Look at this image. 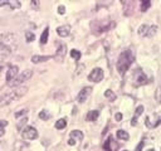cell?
I'll return each mask as SVG.
<instances>
[{
  "label": "cell",
  "instance_id": "24",
  "mask_svg": "<svg viewBox=\"0 0 161 151\" xmlns=\"http://www.w3.org/2000/svg\"><path fill=\"white\" fill-rule=\"evenodd\" d=\"M5 126H8V121L0 120V137L4 136V133H5Z\"/></svg>",
  "mask_w": 161,
  "mask_h": 151
},
{
  "label": "cell",
  "instance_id": "5",
  "mask_svg": "<svg viewBox=\"0 0 161 151\" xmlns=\"http://www.w3.org/2000/svg\"><path fill=\"white\" fill-rule=\"evenodd\" d=\"M22 136L24 140H35L38 137V131L33 126H27L22 131Z\"/></svg>",
  "mask_w": 161,
  "mask_h": 151
},
{
  "label": "cell",
  "instance_id": "35",
  "mask_svg": "<svg viewBox=\"0 0 161 151\" xmlns=\"http://www.w3.org/2000/svg\"><path fill=\"white\" fill-rule=\"evenodd\" d=\"M147 151H155V149H149Z\"/></svg>",
  "mask_w": 161,
  "mask_h": 151
},
{
  "label": "cell",
  "instance_id": "7",
  "mask_svg": "<svg viewBox=\"0 0 161 151\" xmlns=\"http://www.w3.org/2000/svg\"><path fill=\"white\" fill-rule=\"evenodd\" d=\"M102 78H103V71L101 68H95L88 74V79L91 82H101Z\"/></svg>",
  "mask_w": 161,
  "mask_h": 151
},
{
  "label": "cell",
  "instance_id": "29",
  "mask_svg": "<svg viewBox=\"0 0 161 151\" xmlns=\"http://www.w3.org/2000/svg\"><path fill=\"white\" fill-rule=\"evenodd\" d=\"M27 121H28V119H27V117H24V119L18 123V126H16V127H18V130H20V129H22V126H23L25 122H27Z\"/></svg>",
  "mask_w": 161,
  "mask_h": 151
},
{
  "label": "cell",
  "instance_id": "16",
  "mask_svg": "<svg viewBox=\"0 0 161 151\" xmlns=\"http://www.w3.org/2000/svg\"><path fill=\"white\" fill-rule=\"evenodd\" d=\"M98 116H99V111H97V110H92V111L88 112V115H87L86 119H87V121L95 122V121H97Z\"/></svg>",
  "mask_w": 161,
  "mask_h": 151
},
{
  "label": "cell",
  "instance_id": "8",
  "mask_svg": "<svg viewBox=\"0 0 161 151\" xmlns=\"http://www.w3.org/2000/svg\"><path fill=\"white\" fill-rule=\"evenodd\" d=\"M117 149H118V144L113 140V136H108V139L103 144V150L105 151H117Z\"/></svg>",
  "mask_w": 161,
  "mask_h": 151
},
{
  "label": "cell",
  "instance_id": "37",
  "mask_svg": "<svg viewBox=\"0 0 161 151\" xmlns=\"http://www.w3.org/2000/svg\"><path fill=\"white\" fill-rule=\"evenodd\" d=\"M0 71H2V67H0Z\"/></svg>",
  "mask_w": 161,
  "mask_h": 151
},
{
  "label": "cell",
  "instance_id": "30",
  "mask_svg": "<svg viewBox=\"0 0 161 151\" xmlns=\"http://www.w3.org/2000/svg\"><path fill=\"white\" fill-rule=\"evenodd\" d=\"M27 112H28V110H22V111H19V112H16V113H15V117L18 119V117H20L22 115H25Z\"/></svg>",
  "mask_w": 161,
  "mask_h": 151
},
{
  "label": "cell",
  "instance_id": "14",
  "mask_svg": "<svg viewBox=\"0 0 161 151\" xmlns=\"http://www.w3.org/2000/svg\"><path fill=\"white\" fill-rule=\"evenodd\" d=\"M142 112H143V106H139L136 108V111H135V116H133V119L131 121V125L132 126H136L137 125V119L142 115Z\"/></svg>",
  "mask_w": 161,
  "mask_h": 151
},
{
  "label": "cell",
  "instance_id": "1",
  "mask_svg": "<svg viewBox=\"0 0 161 151\" xmlns=\"http://www.w3.org/2000/svg\"><path fill=\"white\" fill-rule=\"evenodd\" d=\"M133 59H135L133 53L130 49L123 50V52L120 54V57H118V59H117V71H118V73H120L121 76H123L127 72V69L131 67V64L133 63Z\"/></svg>",
  "mask_w": 161,
  "mask_h": 151
},
{
  "label": "cell",
  "instance_id": "2",
  "mask_svg": "<svg viewBox=\"0 0 161 151\" xmlns=\"http://www.w3.org/2000/svg\"><path fill=\"white\" fill-rule=\"evenodd\" d=\"M27 91H28L27 87H20V88H16V89L9 92V93H5L3 97H0V107L6 106L10 102H13V101L20 98L22 96H24L25 93H27Z\"/></svg>",
  "mask_w": 161,
  "mask_h": 151
},
{
  "label": "cell",
  "instance_id": "22",
  "mask_svg": "<svg viewBox=\"0 0 161 151\" xmlns=\"http://www.w3.org/2000/svg\"><path fill=\"white\" fill-rule=\"evenodd\" d=\"M105 97L107 98V99H109V101H115L117 97H116V95L113 93V91H111V89H107L106 92H105Z\"/></svg>",
  "mask_w": 161,
  "mask_h": 151
},
{
  "label": "cell",
  "instance_id": "3",
  "mask_svg": "<svg viewBox=\"0 0 161 151\" xmlns=\"http://www.w3.org/2000/svg\"><path fill=\"white\" fill-rule=\"evenodd\" d=\"M32 71L30 69H27V71H24L20 76H18L14 81H12L10 83H8V86H10V87H18L19 85H22L23 82H25V81H28L30 77H32Z\"/></svg>",
  "mask_w": 161,
  "mask_h": 151
},
{
  "label": "cell",
  "instance_id": "36",
  "mask_svg": "<svg viewBox=\"0 0 161 151\" xmlns=\"http://www.w3.org/2000/svg\"><path fill=\"white\" fill-rule=\"evenodd\" d=\"M123 151H129V150H123Z\"/></svg>",
  "mask_w": 161,
  "mask_h": 151
},
{
  "label": "cell",
  "instance_id": "26",
  "mask_svg": "<svg viewBox=\"0 0 161 151\" xmlns=\"http://www.w3.org/2000/svg\"><path fill=\"white\" fill-rule=\"evenodd\" d=\"M156 30H157V25H152V27L149 28V33H147V37H152L156 34Z\"/></svg>",
  "mask_w": 161,
  "mask_h": 151
},
{
  "label": "cell",
  "instance_id": "12",
  "mask_svg": "<svg viewBox=\"0 0 161 151\" xmlns=\"http://www.w3.org/2000/svg\"><path fill=\"white\" fill-rule=\"evenodd\" d=\"M57 33H58V35L59 37H68L69 35V33H71V27L69 25H62V27H58L57 28Z\"/></svg>",
  "mask_w": 161,
  "mask_h": 151
},
{
  "label": "cell",
  "instance_id": "28",
  "mask_svg": "<svg viewBox=\"0 0 161 151\" xmlns=\"http://www.w3.org/2000/svg\"><path fill=\"white\" fill-rule=\"evenodd\" d=\"M34 34H33V33L32 32H27V33H25V39H27V42H28V43H30V42H33V40H34Z\"/></svg>",
  "mask_w": 161,
  "mask_h": 151
},
{
  "label": "cell",
  "instance_id": "15",
  "mask_svg": "<svg viewBox=\"0 0 161 151\" xmlns=\"http://www.w3.org/2000/svg\"><path fill=\"white\" fill-rule=\"evenodd\" d=\"M50 58H53L52 55H33L32 57V62L33 63H40V62H45Z\"/></svg>",
  "mask_w": 161,
  "mask_h": 151
},
{
  "label": "cell",
  "instance_id": "13",
  "mask_svg": "<svg viewBox=\"0 0 161 151\" xmlns=\"http://www.w3.org/2000/svg\"><path fill=\"white\" fill-rule=\"evenodd\" d=\"M0 5L2 6L8 5V6H10L12 10H15V9H19L22 4L19 2H16V0H9V2H0Z\"/></svg>",
  "mask_w": 161,
  "mask_h": 151
},
{
  "label": "cell",
  "instance_id": "27",
  "mask_svg": "<svg viewBox=\"0 0 161 151\" xmlns=\"http://www.w3.org/2000/svg\"><path fill=\"white\" fill-rule=\"evenodd\" d=\"M39 117H40L42 120L47 121V120L49 119V117H50V115H49V113H48V112H47L45 110H43V111H40V112H39Z\"/></svg>",
  "mask_w": 161,
  "mask_h": 151
},
{
  "label": "cell",
  "instance_id": "10",
  "mask_svg": "<svg viewBox=\"0 0 161 151\" xmlns=\"http://www.w3.org/2000/svg\"><path fill=\"white\" fill-rule=\"evenodd\" d=\"M18 72H19L18 65H10L9 67V71L6 72V81H8V83H10L12 81H14L16 77H18Z\"/></svg>",
  "mask_w": 161,
  "mask_h": 151
},
{
  "label": "cell",
  "instance_id": "6",
  "mask_svg": "<svg viewBox=\"0 0 161 151\" xmlns=\"http://www.w3.org/2000/svg\"><path fill=\"white\" fill-rule=\"evenodd\" d=\"M82 140H83V133H82V131H79V130H73L71 132V137L68 140V145L73 146V145L77 144L78 141H82Z\"/></svg>",
  "mask_w": 161,
  "mask_h": 151
},
{
  "label": "cell",
  "instance_id": "23",
  "mask_svg": "<svg viewBox=\"0 0 161 151\" xmlns=\"http://www.w3.org/2000/svg\"><path fill=\"white\" fill-rule=\"evenodd\" d=\"M71 57L73 58V59H75V61H79L81 59V52H79V50H77V49H72L71 50Z\"/></svg>",
  "mask_w": 161,
  "mask_h": 151
},
{
  "label": "cell",
  "instance_id": "21",
  "mask_svg": "<svg viewBox=\"0 0 161 151\" xmlns=\"http://www.w3.org/2000/svg\"><path fill=\"white\" fill-rule=\"evenodd\" d=\"M67 126V119H61L55 122V129L57 130H63Z\"/></svg>",
  "mask_w": 161,
  "mask_h": 151
},
{
  "label": "cell",
  "instance_id": "25",
  "mask_svg": "<svg viewBox=\"0 0 161 151\" xmlns=\"http://www.w3.org/2000/svg\"><path fill=\"white\" fill-rule=\"evenodd\" d=\"M150 5H151V3L149 2V0H145V2H142V3H141V12H146L149 8H150Z\"/></svg>",
  "mask_w": 161,
  "mask_h": 151
},
{
  "label": "cell",
  "instance_id": "11",
  "mask_svg": "<svg viewBox=\"0 0 161 151\" xmlns=\"http://www.w3.org/2000/svg\"><path fill=\"white\" fill-rule=\"evenodd\" d=\"M91 93H92V88H91V87H84V88H82V91L79 92V95H78V97H77V101H78L79 103L86 102L87 98L89 97Z\"/></svg>",
  "mask_w": 161,
  "mask_h": 151
},
{
  "label": "cell",
  "instance_id": "19",
  "mask_svg": "<svg viewBox=\"0 0 161 151\" xmlns=\"http://www.w3.org/2000/svg\"><path fill=\"white\" fill-rule=\"evenodd\" d=\"M117 137L120 139V140H123V141H127L130 139V135L127 133L126 131H123V130H118L117 131Z\"/></svg>",
  "mask_w": 161,
  "mask_h": 151
},
{
  "label": "cell",
  "instance_id": "32",
  "mask_svg": "<svg viewBox=\"0 0 161 151\" xmlns=\"http://www.w3.org/2000/svg\"><path fill=\"white\" fill-rule=\"evenodd\" d=\"M32 6L34 8V9H38V8H39V2H35V0H33V2H32Z\"/></svg>",
  "mask_w": 161,
  "mask_h": 151
},
{
  "label": "cell",
  "instance_id": "9",
  "mask_svg": "<svg viewBox=\"0 0 161 151\" xmlns=\"http://www.w3.org/2000/svg\"><path fill=\"white\" fill-rule=\"evenodd\" d=\"M97 24H99L97 28H95V33H97V34H99V33H102V32H106V30H108L109 28H112L113 27V23H111L109 20H103V23L102 22H97Z\"/></svg>",
  "mask_w": 161,
  "mask_h": 151
},
{
  "label": "cell",
  "instance_id": "31",
  "mask_svg": "<svg viewBox=\"0 0 161 151\" xmlns=\"http://www.w3.org/2000/svg\"><path fill=\"white\" fill-rule=\"evenodd\" d=\"M58 13H59V14H64V13H65V8H64L63 5H59V6H58Z\"/></svg>",
  "mask_w": 161,
  "mask_h": 151
},
{
  "label": "cell",
  "instance_id": "4",
  "mask_svg": "<svg viewBox=\"0 0 161 151\" xmlns=\"http://www.w3.org/2000/svg\"><path fill=\"white\" fill-rule=\"evenodd\" d=\"M149 82L146 74L143 73L141 69H136L133 73V85L135 86H142V85H146Z\"/></svg>",
  "mask_w": 161,
  "mask_h": 151
},
{
  "label": "cell",
  "instance_id": "34",
  "mask_svg": "<svg viewBox=\"0 0 161 151\" xmlns=\"http://www.w3.org/2000/svg\"><path fill=\"white\" fill-rule=\"evenodd\" d=\"M142 146H143V141H141V142H140V145L137 146V149H136V151H141V149H142Z\"/></svg>",
  "mask_w": 161,
  "mask_h": 151
},
{
  "label": "cell",
  "instance_id": "17",
  "mask_svg": "<svg viewBox=\"0 0 161 151\" xmlns=\"http://www.w3.org/2000/svg\"><path fill=\"white\" fill-rule=\"evenodd\" d=\"M64 55H65V45L61 44V45H59V48H58V52H57L55 58H57V59H63Z\"/></svg>",
  "mask_w": 161,
  "mask_h": 151
},
{
  "label": "cell",
  "instance_id": "20",
  "mask_svg": "<svg viewBox=\"0 0 161 151\" xmlns=\"http://www.w3.org/2000/svg\"><path fill=\"white\" fill-rule=\"evenodd\" d=\"M149 25H146V24H143V25H141V27L139 28V34L141 35V37H147V33H149Z\"/></svg>",
  "mask_w": 161,
  "mask_h": 151
},
{
  "label": "cell",
  "instance_id": "18",
  "mask_svg": "<svg viewBox=\"0 0 161 151\" xmlns=\"http://www.w3.org/2000/svg\"><path fill=\"white\" fill-rule=\"evenodd\" d=\"M48 37H49V28L47 27L43 33H42V37H40V44H45L48 42Z\"/></svg>",
  "mask_w": 161,
  "mask_h": 151
},
{
  "label": "cell",
  "instance_id": "33",
  "mask_svg": "<svg viewBox=\"0 0 161 151\" xmlns=\"http://www.w3.org/2000/svg\"><path fill=\"white\" fill-rule=\"evenodd\" d=\"M115 119H116V121H117V122H120V121L122 120V115H121V113H116Z\"/></svg>",
  "mask_w": 161,
  "mask_h": 151
}]
</instances>
